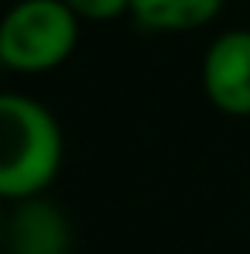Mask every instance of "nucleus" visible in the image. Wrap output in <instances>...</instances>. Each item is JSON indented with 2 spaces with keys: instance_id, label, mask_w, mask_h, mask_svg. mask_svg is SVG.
Segmentation results:
<instances>
[{
  "instance_id": "nucleus-7",
  "label": "nucleus",
  "mask_w": 250,
  "mask_h": 254,
  "mask_svg": "<svg viewBox=\"0 0 250 254\" xmlns=\"http://www.w3.org/2000/svg\"><path fill=\"white\" fill-rule=\"evenodd\" d=\"M0 62H3V59H0Z\"/></svg>"
},
{
  "instance_id": "nucleus-6",
  "label": "nucleus",
  "mask_w": 250,
  "mask_h": 254,
  "mask_svg": "<svg viewBox=\"0 0 250 254\" xmlns=\"http://www.w3.org/2000/svg\"><path fill=\"white\" fill-rule=\"evenodd\" d=\"M65 3H69V10H79L83 17H113L130 0H65Z\"/></svg>"
},
{
  "instance_id": "nucleus-3",
  "label": "nucleus",
  "mask_w": 250,
  "mask_h": 254,
  "mask_svg": "<svg viewBox=\"0 0 250 254\" xmlns=\"http://www.w3.org/2000/svg\"><path fill=\"white\" fill-rule=\"evenodd\" d=\"M206 93L226 114H250V35H223L206 55Z\"/></svg>"
},
{
  "instance_id": "nucleus-2",
  "label": "nucleus",
  "mask_w": 250,
  "mask_h": 254,
  "mask_svg": "<svg viewBox=\"0 0 250 254\" xmlns=\"http://www.w3.org/2000/svg\"><path fill=\"white\" fill-rule=\"evenodd\" d=\"M76 45L72 10L55 0H28L0 24V59L24 72L58 65Z\"/></svg>"
},
{
  "instance_id": "nucleus-1",
  "label": "nucleus",
  "mask_w": 250,
  "mask_h": 254,
  "mask_svg": "<svg viewBox=\"0 0 250 254\" xmlns=\"http://www.w3.org/2000/svg\"><path fill=\"white\" fill-rule=\"evenodd\" d=\"M62 141L51 114L24 100L0 96V196H31L51 182Z\"/></svg>"
},
{
  "instance_id": "nucleus-5",
  "label": "nucleus",
  "mask_w": 250,
  "mask_h": 254,
  "mask_svg": "<svg viewBox=\"0 0 250 254\" xmlns=\"http://www.w3.org/2000/svg\"><path fill=\"white\" fill-rule=\"evenodd\" d=\"M219 3L223 0H130L137 21L148 28H161V31L206 24L219 10Z\"/></svg>"
},
{
  "instance_id": "nucleus-4",
  "label": "nucleus",
  "mask_w": 250,
  "mask_h": 254,
  "mask_svg": "<svg viewBox=\"0 0 250 254\" xmlns=\"http://www.w3.org/2000/svg\"><path fill=\"white\" fill-rule=\"evenodd\" d=\"M65 223L45 203H28L14 216V251L17 254H62L65 251Z\"/></svg>"
}]
</instances>
